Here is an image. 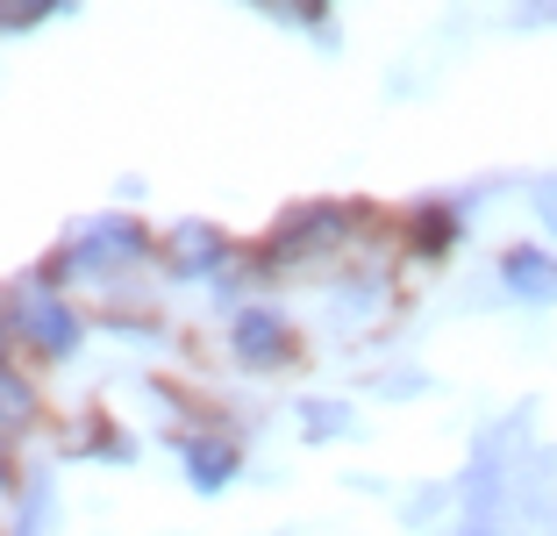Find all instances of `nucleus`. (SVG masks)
I'll use <instances>...</instances> for the list:
<instances>
[{
    "label": "nucleus",
    "instance_id": "f257e3e1",
    "mask_svg": "<svg viewBox=\"0 0 557 536\" xmlns=\"http://www.w3.org/2000/svg\"><path fill=\"white\" fill-rule=\"evenodd\" d=\"M8 322H15L22 343H36V351H50V357H65L72 343H79V315H72L58 293H44V287H22L15 308H8Z\"/></svg>",
    "mask_w": 557,
    "mask_h": 536
},
{
    "label": "nucleus",
    "instance_id": "f03ea898",
    "mask_svg": "<svg viewBox=\"0 0 557 536\" xmlns=\"http://www.w3.org/2000/svg\"><path fill=\"white\" fill-rule=\"evenodd\" d=\"M144 251H150V236H144V229H136V222H122V215H108L100 229H86L79 244L65 251V272H94V265L108 272V265H129V258H144Z\"/></svg>",
    "mask_w": 557,
    "mask_h": 536
},
{
    "label": "nucleus",
    "instance_id": "7ed1b4c3",
    "mask_svg": "<svg viewBox=\"0 0 557 536\" xmlns=\"http://www.w3.org/2000/svg\"><path fill=\"white\" fill-rule=\"evenodd\" d=\"M336 236H344V208H300L294 222L272 236V258H308V251L336 244Z\"/></svg>",
    "mask_w": 557,
    "mask_h": 536
},
{
    "label": "nucleus",
    "instance_id": "20e7f679",
    "mask_svg": "<svg viewBox=\"0 0 557 536\" xmlns=\"http://www.w3.org/2000/svg\"><path fill=\"white\" fill-rule=\"evenodd\" d=\"M236 357H244V365H278V357L294 351V337H286V322H278V315H244V322H236Z\"/></svg>",
    "mask_w": 557,
    "mask_h": 536
},
{
    "label": "nucleus",
    "instance_id": "39448f33",
    "mask_svg": "<svg viewBox=\"0 0 557 536\" xmlns=\"http://www.w3.org/2000/svg\"><path fill=\"white\" fill-rule=\"evenodd\" d=\"M508 287L522 293V301H557V258H543V251H508Z\"/></svg>",
    "mask_w": 557,
    "mask_h": 536
},
{
    "label": "nucleus",
    "instance_id": "423d86ee",
    "mask_svg": "<svg viewBox=\"0 0 557 536\" xmlns=\"http://www.w3.org/2000/svg\"><path fill=\"white\" fill-rule=\"evenodd\" d=\"M164 251H172V265H180V272H208V265L222 258V236H214L208 222H180Z\"/></svg>",
    "mask_w": 557,
    "mask_h": 536
},
{
    "label": "nucleus",
    "instance_id": "0eeeda50",
    "mask_svg": "<svg viewBox=\"0 0 557 536\" xmlns=\"http://www.w3.org/2000/svg\"><path fill=\"white\" fill-rule=\"evenodd\" d=\"M186 472H194L200 494H214V487H230L236 451H230V443H194V451H186Z\"/></svg>",
    "mask_w": 557,
    "mask_h": 536
},
{
    "label": "nucleus",
    "instance_id": "6e6552de",
    "mask_svg": "<svg viewBox=\"0 0 557 536\" xmlns=\"http://www.w3.org/2000/svg\"><path fill=\"white\" fill-rule=\"evenodd\" d=\"M450 236H458V222H450V215H436V208H429L422 222H414V244H422V251H443Z\"/></svg>",
    "mask_w": 557,
    "mask_h": 536
},
{
    "label": "nucleus",
    "instance_id": "1a4fd4ad",
    "mask_svg": "<svg viewBox=\"0 0 557 536\" xmlns=\"http://www.w3.org/2000/svg\"><path fill=\"white\" fill-rule=\"evenodd\" d=\"M58 0H0V15H8V29H36V22L50 15Z\"/></svg>",
    "mask_w": 557,
    "mask_h": 536
},
{
    "label": "nucleus",
    "instance_id": "9d476101",
    "mask_svg": "<svg viewBox=\"0 0 557 536\" xmlns=\"http://www.w3.org/2000/svg\"><path fill=\"white\" fill-rule=\"evenodd\" d=\"M344 423H350L344 407H308V429H314V437H322V429H344Z\"/></svg>",
    "mask_w": 557,
    "mask_h": 536
},
{
    "label": "nucleus",
    "instance_id": "9b49d317",
    "mask_svg": "<svg viewBox=\"0 0 557 536\" xmlns=\"http://www.w3.org/2000/svg\"><path fill=\"white\" fill-rule=\"evenodd\" d=\"M22 415H29V387L8 373V423H22Z\"/></svg>",
    "mask_w": 557,
    "mask_h": 536
},
{
    "label": "nucleus",
    "instance_id": "f8f14e48",
    "mask_svg": "<svg viewBox=\"0 0 557 536\" xmlns=\"http://www.w3.org/2000/svg\"><path fill=\"white\" fill-rule=\"evenodd\" d=\"M272 8H286V15H314L322 0H272Z\"/></svg>",
    "mask_w": 557,
    "mask_h": 536
},
{
    "label": "nucleus",
    "instance_id": "ddd939ff",
    "mask_svg": "<svg viewBox=\"0 0 557 536\" xmlns=\"http://www.w3.org/2000/svg\"><path fill=\"white\" fill-rule=\"evenodd\" d=\"M543 222L557 229V186H543Z\"/></svg>",
    "mask_w": 557,
    "mask_h": 536
}]
</instances>
